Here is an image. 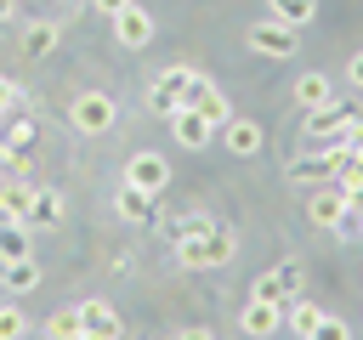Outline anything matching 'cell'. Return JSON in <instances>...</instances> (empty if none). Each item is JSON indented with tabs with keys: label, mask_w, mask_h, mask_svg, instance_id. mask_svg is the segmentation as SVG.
I'll use <instances>...</instances> for the list:
<instances>
[{
	"label": "cell",
	"mask_w": 363,
	"mask_h": 340,
	"mask_svg": "<svg viewBox=\"0 0 363 340\" xmlns=\"http://www.w3.org/2000/svg\"><path fill=\"white\" fill-rule=\"evenodd\" d=\"M11 102H17V85H6V79H0V113H6Z\"/></svg>",
	"instance_id": "1f68e13d"
},
{
	"label": "cell",
	"mask_w": 363,
	"mask_h": 340,
	"mask_svg": "<svg viewBox=\"0 0 363 340\" xmlns=\"http://www.w3.org/2000/svg\"><path fill=\"white\" fill-rule=\"evenodd\" d=\"M28 142H34V119H17V125H11V136H6V147H11V153H23Z\"/></svg>",
	"instance_id": "f1b7e54d"
},
{
	"label": "cell",
	"mask_w": 363,
	"mask_h": 340,
	"mask_svg": "<svg viewBox=\"0 0 363 340\" xmlns=\"http://www.w3.org/2000/svg\"><path fill=\"white\" fill-rule=\"evenodd\" d=\"M57 40H62V28H57V23H45V17H40V23H28V28H23V57H51V51H57Z\"/></svg>",
	"instance_id": "e0dca14e"
},
{
	"label": "cell",
	"mask_w": 363,
	"mask_h": 340,
	"mask_svg": "<svg viewBox=\"0 0 363 340\" xmlns=\"http://www.w3.org/2000/svg\"><path fill=\"white\" fill-rule=\"evenodd\" d=\"M301 283H306V266L289 255V261H278L272 272H261V278L250 283V300H278V306H284V300L301 295Z\"/></svg>",
	"instance_id": "277c9868"
},
{
	"label": "cell",
	"mask_w": 363,
	"mask_h": 340,
	"mask_svg": "<svg viewBox=\"0 0 363 340\" xmlns=\"http://www.w3.org/2000/svg\"><path fill=\"white\" fill-rule=\"evenodd\" d=\"M125 181L159 198V193L170 187V159H164V153H147V147H142V153H130V159H125Z\"/></svg>",
	"instance_id": "52a82bcc"
},
{
	"label": "cell",
	"mask_w": 363,
	"mask_h": 340,
	"mask_svg": "<svg viewBox=\"0 0 363 340\" xmlns=\"http://www.w3.org/2000/svg\"><path fill=\"white\" fill-rule=\"evenodd\" d=\"M233 255H238V238H233L227 227H210V232H199V238H176V261L193 266V272H204V266H227Z\"/></svg>",
	"instance_id": "6da1fadb"
},
{
	"label": "cell",
	"mask_w": 363,
	"mask_h": 340,
	"mask_svg": "<svg viewBox=\"0 0 363 340\" xmlns=\"http://www.w3.org/2000/svg\"><path fill=\"white\" fill-rule=\"evenodd\" d=\"M113 40H119L125 51H142V45L153 40V17H147L142 6H125V11L113 17Z\"/></svg>",
	"instance_id": "4fadbf2b"
},
{
	"label": "cell",
	"mask_w": 363,
	"mask_h": 340,
	"mask_svg": "<svg viewBox=\"0 0 363 340\" xmlns=\"http://www.w3.org/2000/svg\"><path fill=\"white\" fill-rule=\"evenodd\" d=\"M28 193H34V181H6V187H0V198H6V210H11V215H23Z\"/></svg>",
	"instance_id": "484cf974"
},
{
	"label": "cell",
	"mask_w": 363,
	"mask_h": 340,
	"mask_svg": "<svg viewBox=\"0 0 363 340\" xmlns=\"http://www.w3.org/2000/svg\"><path fill=\"white\" fill-rule=\"evenodd\" d=\"M352 125H357V108H352V102H323V108L306 113V142H335V136H346Z\"/></svg>",
	"instance_id": "8992f818"
},
{
	"label": "cell",
	"mask_w": 363,
	"mask_h": 340,
	"mask_svg": "<svg viewBox=\"0 0 363 340\" xmlns=\"http://www.w3.org/2000/svg\"><path fill=\"white\" fill-rule=\"evenodd\" d=\"M295 102L312 113V108H323V102H335V85H329V74H301L295 79Z\"/></svg>",
	"instance_id": "ac0fdd59"
},
{
	"label": "cell",
	"mask_w": 363,
	"mask_h": 340,
	"mask_svg": "<svg viewBox=\"0 0 363 340\" xmlns=\"http://www.w3.org/2000/svg\"><path fill=\"white\" fill-rule=\"evenodd\" d=\"M272 17H278L284 28H306V23L318 17V0H272Z\"/></svg>",
	"instance_id": "7402d4cb"
},
{
	"label": "cell",
	"mask_w": 363,
	"mask_h": 340,
	"mask_svg": "<svg viewBox=\"0 0 363 340\" xmlns=\"http://www.w3.org/2000/svg\"><path fill=\"white\" fill-rule=\"evenodd\" d=\"M176 340H216V334H210V329H182Z\"/></svg>",
	"instance_id": "d6a6232c"
},
{
	"label": "cell",
	"mask_w": 363,
	"mask_h": 340,
	"mask_svg": "<svg viewBox=\"0 0 363 340\" xmlns=\"http://www.w3.org/2000/svg\"><path fill=\"white\" fill-rule=\"evenodd\" d=\"M113 119H119V102H113L108 91H79V96L68 102V125H74L79 136H102V130H113Z\"/></svg>",
	"instance_id": "7a4b0ae2"
},
{
	"label": "cell",
	"mask_w": 363,
	"mask_h": 340,
	"mask_svg": "<svg viewBox=\"0 0 363 340\" xmlns=\"http://www.w3.org/2000/svg\"><path fill=\"white\" fill-rule=\"evenodd\" d=\"M170 136H176L182 147H193V153H199V147H210V142H216V125H210L199 108H176V113H170Z\"/></svg>",
	"instance_id": "8fae6325"
},
{
	"label": "cell",
	"mask_w": 363,
	"mask_h": 340,
	"mask_svg": "<svg viewBox=\"0 0 363 340\" xmlns=\"http://www.w3.org/2000/svg\"><path fill=\"white\" fill-rule=\"evenodd\" d=\"M28 334V317L17 306H0V340H23Z\"/></svg>",
	"instance_id": "d4e9b609"
},
{
	"label": "cell",
	"mask_w": 363,
	"mask_h": 340,
	"mask_svg": "<svg viewBox=\"0 0 363 340\" xmlns=\"http://www.w3.org/2000/svg\"><path fill=\"white\" fill-rule=\"evenodd\" d=\"M216 136H221V142H227V153H238V159H255V153L267 147V130H261L255 119H238V113H233Z\"/></svg>",
	"instance_id": "7c38bea8"
},
{
	"label": "cell",
	"mask_w": 363,
	"mask_h": 340,
	"mask_svg": "<svg viewBox=\"0 0 363 340\" xmlns=\"http://www.w3.org/2000/svg\"><path fill=\"white\" fill-rule=\"evenodd\" d=\"M11 11H17V0H0V23H6V17H11Z\"/></svg>",
	"instance_id": "836d02e7"
},
{
	"label": "cell",
	"mask_w": 363,
	"mask_h": 340,
	"mask_svg": "<svg viewBox=\"0 0 363 340\" xmlns=\"http://www.w3.org/2000/svg\"><path fill=\"white\" fill-rule=\"evenodd\" d=\"M335 232H340V238H363V210H357V204H346V215L335 221Z\"/></svg>",
	"instance_id": "83f0119b"
},
{
	"label": "cell",
	"mask_w": 363,
	"mask_h": 340,
	"mask_svg": "<svg viewBox=\"0 0 363 340\" xmlns=\"http://www.w3.org/2000/svg\"><path fill=\"white\" fill-rule=\"evenodd\" d=\"M0 283H6L11 295L34 289V283H40V266H34V255H23V261H0Z\"/></svg>",
	"instance_id": "ffe728a7"
},
{
	"label": "cell",
	"mask_w": 363,
	"mask_h": 340,
	"mask_svg": "<svg viewBox=\"0 0 363 340\" xmlns=\"http://www.w3.org/2000/svg\"><path fill=\"white\" fill-rule=\"evenodd\" d=\"M346 204H352V198H346L340 187H323V181H318V187L306 193V221L323 227V232H335V221L346 215Z\"/></svg>",
	"instance_id": "ba28073f"
},
{
	"label": "cell",
	"mask_w": 363,
	"mask_h": 340,
	"mask_svg": "<svg viewBox=\"0 0 363 340\" xmlns=\"http://www.w3.org/2000/svg\"><path fill=\"white\" fill-rule=\"evenodd\" d=\"M238 329H244L250 340H272V334L284 329V306H278V300H244Z\"/></svg>",
	"instance_id": "9c48e42d"
},
{
	"label": "cell",
	"mask_w": 363,
	"mask_h": 340,
	"mask_svg": "<svg viewBox=\"0 0 363 340\" xmlns=\"http://www.w3.org/2000/svg\"><path fill=\"white\" fill-rule=\"evenodd\" d=\"M182 108H199V113H204V119H210L216 130H221V125L233 119V113H227V96H221V91H216V85H210L204 74L193 79V91H187V102H182Z\"/></svg>",
	"instance_id": "9a60e30c"
},
{
	"label": "cell",
	"mask_w": 363,
	"mask_h": 340,
	"mask_svg": "<svg viewBox=\"0 0 363 340\" xmlns=\"http://www.w3.org/2000/svg\"><path fill=\"white\" fill-rule=\"evenodd\" d=\"M23 255H34L28 227H23V221H6V227H0V261H23Z\"/></svg>",
	"instance_id": "44dd1931"
},
{
	"label": "cell",
	"mask_w": 363,
	"mask_h": 340,
	"mask_svg": "<svg viewBox=\"0 0 363 340\" xmlns=\"http://www.w3.org/2000/svg\"><path fill=\"white\" fill-rule=\"evenodd\" d=\"M346 85H357V91H363V51H357V57H346Z\"/></svg>",
	"instance_id": "f546056e"
},
{
	"label": "cell",
	"mask_w": 363,
	"mask_h": 340,
	"mask_svg": "<svg viewBox=\"0 0 363 340\" xmlns=\"http://www.w3.org/2000/svg\"><path fill=\"white\" fill-rule=\"evenodd\" d=\"M318 317H323V312H318L312 300H301V295H295V300H284V329H289L295 340H306V334L318 329Z\"/></svg>",
	"instance_id": "d6986e66"
},
{
	"label": "cell",
	"mask_w": 363,
	"mask_h": 340,
	"mask_svg": "<svg viewBox=\"0 0 363 340\" xmlns=\"http://www.w3.org/2000/svg\"><path fill=\"white\" fill-rule=\"evenodd\" d=\"M17 221H23V227H57V221H62V193H51V187L34 181V193H28V204H23Z\"/></svg>",
	"instance_id": "5bb4252c"
},
{
	"label": "cell",
	"mask_w": 363,
	"mask_h": 340,
	"mask_svg": "<svg viewBox=\"0 0 363 340\" xmlns=\"http://www.w3.org/2000/svg\"><path fill=\"white\" fill-rule=\"evenodd\" d=\"M45 340H79V306H62L45 317Z\"/></svg>",
	"instance_id": "603a6c76"
},
{
	"label": "cell",
	"mask_w": 363,
	"mask_h": 340,
	"mask_svg": "<svg viewBox=\"0 0 363 340\" xmlns=\"http://www.w3.org/2000/svg\"><path fill=\"white\" fill-rule=\"evenodd\" d=\"M210 227H216V221H210V215H199V210L170 221V232H176V238H199V232H210Z\"/></svg>",
	"instance_id": "cb8c5ba5"
},
{
	"label": "cell",
	"mask_w": 363,
	"mask_h": 340,
	"mask_svg": "<svg viewBox=\"0 0 363 340\" xmlns=\"http://www.w3.org/2000/svg\"><path fill=\"white\" fill-rule=\"evenodd\" d=\"M267 6H272V0H267Z\"/></svg>",
	"instance_id": "74e56055"
},
{
	"label": "cell",
	"mask_w": 363,
	"mask_h": 340,
	"mask_svg": "<svg viewBox=\"0 0 363 340\" xmlns=\"http://www.w3.org/2000/svg\"><path fill=\"white\" fill-rule=\"evenodd\" d=\"M113 210H119V215H125V221H136V227H147V221H153V215H159V198H153V193H142V187H130V181H125V187H119V198H113Z\"/></svg>",
	"instance_id": "2e32d148"
},
{
	"label": "cell",
	"mask_w": 363,
	"mask_h": 340,
	"mask_svg": "<svg viewBox=\"0 0 363 340\" xmlns=\"http://www.w3.org/2000/svg\"><path fill=\"white\" fill-rule=\"evenodd\" d=\"M244 45H250L255 57H272V62H284V57H295V28H284L278 17H261V23H250Z\"/></svg>",
	"instance_id": "5b68a950"
},
{
	"label": "cell",
	"mask_w": 363,
	"mask_h": 340,
	"mask_svg": "<svg viewBox=\"0 0 363 340\" xmlns=\"http://www.w3.org/2000/svg\"><path fill=\"white\" fill-rule=\"evenodd\" d=\"M346 198H352V204H357V210H363V181H357V187H352V193H346Z\"/></svg>",
	"instance_id": "e575fe53"
},
{
	"label": "cell",
	"mask_w": 363,
	"mask_h": 340,
	"mask_svg": "<svg viewBox=\"0 0 363 340\" xmlns=\"http://www.w3.org/2000/svg\"><path fill=\"white\" fill-rule=\"evenodd\" d=\"M119 334H125V323H119V312L108 300H85L79 306V340H119Z\"/></svg>",
	"instance_id": "30bf717a"
},
{
	"label": "cell",
	"mask_w": 363,
	"mask_h": 340,
	"mask_svg": "<svg viewBox=\"0 0 363 340\" xmlns=\"http://www.w3.org/2000/svg\"><path fill=\"white\" fill-rule=\"evenodd\" d=\"M193 79H199V74H193L187 62H176V68H164V74H159V79L147 85V108H153L159 119H170V113H176V108L187 102V91H193Z\"/></svg>",
	"instance_id": "3957f363"
},
{
	"label": "cell",
	"mask_w": 363,
	"mask_h": 340,
	"mask_svg": "<svg viewBox=\"0 0 363 340\" xmlns=\"http://www.w3.org/2000/svg\"><path fill=\"white\" fill-rule=\"evenodd\" d=\"M306 340H352V329H346L340 317H329V312H323V317H318V329H312Z\"/></svg>",
	"instance_id": "4316f807"
},
{
	"label": "cell",
	"mask_w": 363,
	"mask_h": 340,
	"mask_svg": "<svg viewBox=\"0 0 363 340\" xmlns=\"http://www.w3.org/2000/svg\"><path fill=\"white\" fill-rule=\"evenodd\" d=\"M6 181H11V176H6V164H0V187H6Z\"/></svg>",
	"instance_id": "8d00e7d4"
},
{
	"label": "cell",
	"mask_w": 363,
	"mask_h": 340,
	"mask_svg": "<svg viewBox=\"0 0 363 340\" xmlns=\"http://www.w3.org/2000/svg\"><path fill=\"white\" fill-rule=\"evenodd\" d=\"M125 6H136V0H91V11H102V17H119Z\"/></svg>",
	"instance_id": "4dcf8cb0"
},
{
	"label": "cell",
	"mask_w": 363,
	"mask_h": 340,
	"mask_svg": "<svg viewBox=\"0 0 363 340\" xmlns=\"http://www.w3.org/2000/svg\"><path fill=\"white\" fill-rule=\"evenodd\" d=\"M6 221H17V215H11V210H6V198H0V227H6Z\"/></svg>",
	"instance_id": "d590c367"
}]
</instances>
